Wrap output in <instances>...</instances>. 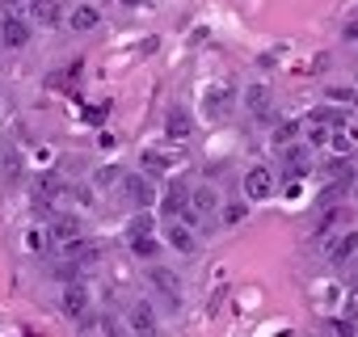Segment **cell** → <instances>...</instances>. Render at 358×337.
<instances>
[{"label":"cell","mask_w":358,"mask_h":337,"mask_svg":"<svg viewBox=\"0 0 358 337\" xmlns=\"http://www.w3.org/2000/svg\"><path fill=\"white\" fill-rule=\"evenodd\" d=\"M190 211H194L199 220H207V215H215V211H220V194H215L211 186H199V190L190 194Z\"/></svg>","instance_id":"cell-14"},{"label":"cell","mask_w":358,"mask_h":337,"mask_svg":"<svg viewBox=\"0 0 358 337\" xmlns=\"http://www.w3.org/2000/svg\"><path fill=\"white\" fill-rule=\"evenodd\" d=\"M345 190H350V182H329V186L320 190V199H316V207H333V203H337V199H341Z\"/></svg>","instance_id":"cell-22"},{"label":"cell","mask_w":358,"mask_h":337,"mask_svg":"<svg viewBox=\"0 0 358 337\" xmlns=\"http://www.w3.org/2000/svg\"><path fill=\"white\" fill-rule=\"evenodd\" d=\"M30 17H34L43 30L59 26V0H34V5H30Z\"/></svg>","instance_id":"cell-16"},{"label":"cell","mask_w":358,"mask_h":337,"mask_svg":"<svg viewBox=\"0 0 358 337\" xmlns=\"http://www.w3.org/2000/svg\"><path fill=\"white\" fill-rule=\"evenodd\" d=\"M241 215H245V207H241V203H236V207H228V215H224V220H228V224H236V220H241Z\"/></svg>","instance_id":"cell-33"},{"label":"cell","mask_w":358,"mask_h":337,"mask_svg":"<svg viewBox=\"0 0 358 337\" xmlns=\"http://www.w3.org/2000/svg\"><path fill=\"white\" fill-rule=\"evenodd\" d=\"M337 224H345V211H324V220H320L316 236H329V228H337Z\"/></svg>","instance_id":"cell-24"},{"label":"cell","mask_w":358,"mask_h":337,"mask_svg":"<svg viewBox=\"0 0 358 337\" xmlns=\"http://www.w3.org/2000/svg\"><path fill=\"white\" fill-rule=\"evenodd\" d=\"M190 194H194L190 186L173 182V186H169V194H164V203H160V211H164V215H173V220H182V215L190 211Z\"/></svg>","instance_id":"cell-7"},{"label":"cell","mask_w":358,"mask_h":337,"mask_svg":"<svg viewBox=\"0 0 358 337\" xmlns=\"http://www.w3.org/2000/svg\"><path fill=\"white\" fill-rule=\"evenodd\" d=\"M139 164L148 168V173H169V168H177L182 160H177V152H164V148H143Z\"/></svg>","instance_id":"cell-10"},{"label":"cell","mask_w":358,"mask_h":337,"mask_svg":"<svg viewBox=\"0 0 358 337\" xmlns=\"http://www.w3.org/2000/svg\"><path fill=\"white\" fill-rule=\"evenodd\" d=\"M308 122H316V127H345V114H341V110L320 106V110H312V118H308Z\"/></svg>","instance_id":"cell-21"},{"label":"cell","mask_w":358,"mask_h":337,"mask_svg":"<svg viewBox=\"0 0 358 337\" xmlns=\"http://www.w3.org/2000/svg\"><path fill=\"white\" fill-rule=\"evenodd\" d=\"M350 106H358V93H354V97H350Z\"/></svg>","instance_id":"cell-34"},{"label":"cell","mask_w":358,"mask_h":337,"mask_svg":"<svg viewBox=\"0 0 358 337\" xmlns=\"http://www.w3.org/2000/svg\"><path fill=\"white\" fill-rule=\"evenodd\" d=\"M354 139H358V135H354L350 127H345V135H341V131H337V135H329V143H333V152H350V148H354Z\"/></svg>","instance_id":"cell-23"},{"label":"cell","mask_w":358,"mask_h":337,"mask_svg":"<svg viewBox=\"0 0 358 337\" xmlns=\"http://www.w3.org/2000/svg\"><path fill=\"white\" fill-rule=\"evenodd\" d=\"M333 333L337 337H354V320H333Z\"/></svg>","instance_id":"cell-30"},{"label":"cell","mask_w":358,"mask_h":337,"mask_svg":"<svg viewBox=\"0 0 358 337\" xmlns=\"http://www.w3.org/2000/svg\"><path fill=\"white\" fill-rule=\"evenodd\" d=\"M30 43V26L17 22V17H5L0 22V47H26Z\"/></svg>","instance_id":"cell-13"},{"label":"cell","mask_w":358,"mask_h":337,"mask_svg":"<svg viewBox=\"0 0 358 337\" xmlns=\"http://www.w3.org/2000/svg\"><path fill=\"white\" fill-rule=\"evenodd\" d=\"M122 199H127L131 207L148 211V207H152V199H156L152 178H148V173H127V178H122Z\"/></svg>","instance_id":"cell-2"},{"label":"cell","mask_w":358,"mask_h":337,"mask_svg":"<svg viewBox=\"0 0 358 337\" xmlns=\"http://www.w3.org/2000/svg\"><path fill=\"white\" fill-rule=\"evenodd\" d=\"M203 110H207V118H215V122L232 118V110H236V97H232V89H224V85L207 89V97H203Z\"/></svg>","instance_id":"cell-3"},{"label":"cell","mask_w":358,"mask_h":337,"mask_svg":"<svg viewBox=\"0 0 358 337\" xmlns=\"http://www.w3.org/2000/svg\"><path fill=\"white\" fill-rule=\"evenodd\" d=\"M114 182H122V173L110 164V168H97V186H114Z\"/></svg>","instance_id":"cell-28"},{"label":"cell","mask_w":358,"mask_h":337,"mask_svg":"<svg viewBox=\"0 0 358 337\" xmlns=\"http://www.w3.org/2000/svg\"><path fill=\"white\" fill-rule=\"evenodd\" d=\"M164 135H169L173 143H186V139L194 135L190 114H186V110H169V118H164Z\"/></svg>","instance_id":"cell-11"},{"label":"cell","mask_w":358,"mask_h":337,"mask_svg":"<svg viewBox=\"0 0 358 337\" xmlns=\"http://www.w3.org/2000/svg\"><path fill=\"white\" fill-rule=\"evenodd\" d=\"M51 236L64 241V245H76V241H85V228H80L76 215H55L51 220Z\"/></svg>","instance_id":"cell-12"},{"label":"cell","mask_w":358,"mask_h":337,"mask_svg":"<svg viewBox=\"0 0 358 337\" xmlns=\"http://www.w3.org/2000/svg\"><path fill=\"white\" fill-rule=\"evenodd\" d=\"M101 329H106V337H127V329H122V320H118V316H106V320H101Z\"/></svg>","instance_id":"cell-27"},{"label":"cell","mask_w":358,"mask_h":337,"mask_svg":"<svg viewBox=\"0 0 358 337\" xmlns=\"http://www.w3.org/2000/svg\"><path fill=\"white\" fill-rule=\"evenodd\" d=\"M148 282H152V291H156L169 308L182 303V278H177L169 266H148Z\"/></svg>","instance_id":"cell-1"},{"label":"cell","mask_w":358,"mask_h":337,"mask_svg":"<svg viewBox=\"0 0 358 337\" xmlns=\"http://www.w3.org/2000/svg\"><path fill=\"white\" fill-rule=\"evenodd\" d=\"M287 164H291V178L308 173V168H312V156H308V148H287Z\"/></svg>","instance_id":"cell-20"},{"label":"cell","mask_w":358,"mask_h":337,"mask_svg":"<svg viewBox=\"0 0 358 337\" xmlns=\"http://www.w3.org/2000/svg\"><path fill=\"white\" fill-rule=\"evenodd\" d=\"M345 320H358V291H354L350 303H345Z\"/></svg>","instance_id":"cell-32"},{"label":"cell","mask_w":358,"mask_h":337,"mask_svg":"<svg viewBox=\"0 0 358 337\" xmlns=\"http://www.w3.org/2000/svg\"><path fill=\"white\" fill-rule=\"evenodd\" d=\"M354 253H358V232H341V236L329 245V257H333L337 266H341V261H350Z\"/></svg>","instance_id":"cell-17"},{"label":"cell","mask_w":358,"mask_h":337,"mask_svg":"<svg viewBox=\"0 0 358 337\" xmlns=\"http://www.w3.org/2000/svg\"><path fill=\"white\" fill-rule=\"evenodd\" d=\"M164 245H169V249H177V253H199V241H194V232H190L186 224H177V220L164 228Z\"/></svg>","instance_id":"cell-9"},{"label":"cell","mask_w":358,"mask_h":337,"mask_svg":"<svg viewBox=\"0 0 358 337\" xmlns=\"http://www.w3.org/2000/svg\"><path fill=\"white\" fill-rule=\"evenodd\" d=\"M131 249H135L139 257H156V249H160V245H156V241L148 236V241H131Z\"/></svg>","instance_id":"cell-26"},{"label":"cell","mask_w":358,"mask_h":337,"mask_svg":"<svg viewBox=\"0 0 358 337\" xmlns=\"http://www.w3.org/2000/svg\"><path fill=\"white\" fill-rule=\"evenodd\" d=\"M127 236H131V241H148V236H152V215H148V211L131 215V224H127Z\"/></svg>","instance_id":"cell-19"},{"label":"cell","mask_w":358,"mask_h":337,"mask_svg":"<svg viewBox=\"0 0 358 337\" xmlns=\"http://www.w3.org/2000/svg\"><path fill=\"white\" fill-rule=\"evenodd\" d=\"M127 324H131V333H139V337H156V312H152L143 299L127 303Z\"/></svg>","instance_id":"cell-6"},{"label":"cell","mask_w":358,"mask_h":337,"mask_svg":"<svg viewBox=\"0 0 358 337\" xmlns=\"http://www.w3.org/2000/svg\"><path fill=\"white\" fill-rule=\"evenodd\" d=\"M59 303H64V312H68L72 320H80V324L89 320V287H80V282H68Z\"/></svg>","instance_id":"cell-5"},{"label":"cell","mask_w":358,"mask_h":337,"mask_svg":"<svg viewBox=\"0 0 358 337\" xmlns=\"http://www.w3.org/2000/svg\"><path fill=\"white\" fill-rule=\"evenodd\" d=\"M308 143H329V131L316 127V122H308Z\"/></svg>","instance_id":"cell-29"},{"label":"cell","mask_w":358,"mask_h":337,"mask_svg":"<svg viewBox=\"0 0 358 337\" xmlns=\"http://www.w3.org/2000/svg\"><path fill=\"white\" fill-rule=\"evenodd\" d=\"M245 110L257 118H270V89L266 85H249L245 89Z\"/></svg>","instance_id":"cell-15"},{"label":"cell","mask_w":358,"mask_h":337,"mask_svg":"<svg viewBox=\"0 0 358 337\" xmlns=\"http://www.w3.org/2000/svg\"><path fill=\"white\" fill-rule=\"evenodd\" d=\"M295 135H299V122H282V127L274 131V143H282V148H287V143H291Z\"/></svg>","instance_id":"cell-25"},{"label":"cell","mask_w":358,"mask_h":337,"mask_svg":"<svg viewBox=\"0 0 358 337\" xmlns=\"http://www.w3.org/2000/svg\"><path fill=\"white\" fill-rule=\"evenodd\" d=\"M341 38H345V43H358V22H345V26H341Z\"/></svg>","instance_id":"cell-31"},{"label":"cell","mask_w":358,"mask_h":337,"mask_svg":"<svg viewBox=\"0 0 358 337\" xmlns=\"http://www.w3.org/2000/svg\"><path fill=\"white\" fill-rule=\"evenodd\" d=\"M64 253H68V261H72V266H80V270H89V266H97V261H101V245H97V241L64 245Z\"/></svg>","instance_id":"cell-8"},{"label":"cell","mask_w":358,"mask_h":337,"mask_svg":"<svg viewBox=\"0 0 358 337\" xmlns=\"http://www.w3.org/2000/svg\"><path fill=\"white\" fill-rule=\"evenodd\" d=\"M274 194V173L266 164H253L249 173H245V199H253V203H262V199H270Z\"/></svg>","instance_id":"cell-4"},{"label":"cell","mask_w":358,"mask_h":337,"mask_svg":"<svg viewBox=\"0 0 358 337\" xmlns=\"http://www.w3.org/2000/svg\"><path fill=\"white\" fill-rule=\"evenodd\" d=\"M68 22H72V30H93V26H97V22H101V13H97V9H93V5H76V9H72V17H68Z\"/></svg>","instance_id":"cell-18"}]
</instances>
